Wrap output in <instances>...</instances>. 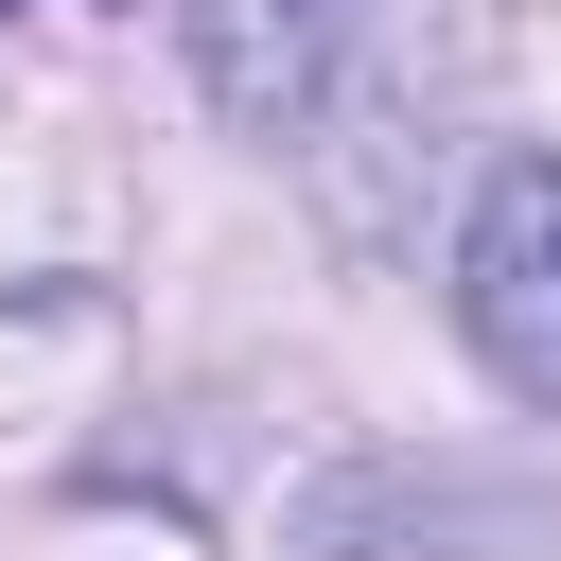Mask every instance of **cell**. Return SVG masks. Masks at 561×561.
Masks as SVG:
<instances>
[{
  "instance_id": "obj_1",
  "label": "cell",
  "mask_w": 561,
  "mask_h": 561,
  "mask_svg": "<svg viewBox=\"0 0 561 561\" xmlns=\"http://www.w3.org/2000/svg\"><path fill=\"white\" fill-rule=\"evenodd\" d=\"M456 333H473V368H491L526 421H561V158H491V175H473Z\"/></svg>"
},
{
  "instance_id": "obj_2",
  "label": "cell",
  "mask_w": 561,
  "mask_h": 561,
  "mask_svg": "<svg viewBox=\"0 0 561 561\" xmlns=\"http://www.w3.org/2000/svg\"><path fill=\"white\" fill-rule=\"evenodd\" d=\"M175 35H193V88H210V123H245V140H298V123L333 105V70H351L368 0H175Z\"/></svg>"
},
{
  "instance_id": "obj_3",
  "label": "cell",
  "mask_w": 561,
  "mask_h": 561,
  "mask_svg": "<svg viewBox=\"0 0 561 561\" xmlns=\"http://www.w3.org/2000/svg\"><path fill=\"white\" fill-rule=\"evenodd\" d=\"M0 18H18V0H0Z\"/></svg>"
}]
</instances>
